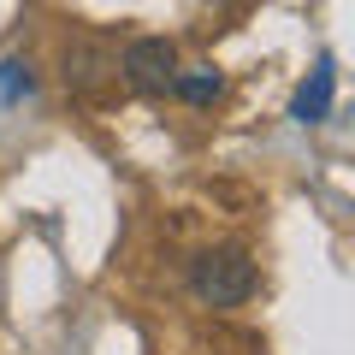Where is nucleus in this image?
<instances>
[{"instance_id":"f257e3e1","label":"nucleus","mask_w":355,"mask_h":355,"mask_svg":"<svg viewBox=\"0 0 355 355\" xmlns=\"http://www.w3.org/2000/svg\"><path fill=\"white\" fill-rule=\"evenodd\" d=\"M190 291L202 308H237L254 296V261L243 249H202L190 261Z\"/></svg>"},{"instance_id":"f03ea898","label":"nucleus","mask_w":355,"mask_h":355,"mask_svg":"<svg viewBox=\"0 0 355 355\" xmlns=\"http://www.w3.org/2000/svg\"><path fill=\"white\" fill-rule=\"evenodd\" d=\"M119 71L137 95H166L178 77V48L166 36H130L125 53H119Z\"/></svg>"},{"instance_id":"7ed1b4c3","label":"nucleus","mask_w":355,"mask_h":355,"mask_svg":"<svg viewBox=\"0 0 355 355\" xmlns=\"http://www.w3.org/2000/svg\"><path fill=\"white\" fill-rule=\"evenodd\" d=\"M331 95H338V71H331V60H320L314 71H308V83L296 89L291 119H296V125H320V119H331Z\"/></svg>"},{"instance_id":"20e7f679","label":"nucleus","mask_w":355,"mask_h":355,"mask_svg":"<svg viewBox=\"0 0 355 355\" xmlns=\"http://www.w3.org/2000/svg\"><path fill=\"white\" fill-rule=\"evenodd\" d=\"M172 95L190 101V107H214L219 95H225V71H219V65H178Z\"/></svg>"},{"instance_id":"39448f33","label":"nucleus","mask_w":355,"mask_h":355,"mask_svg":"<svg viewBox=\"0 0 355 355\" xmlns=\"http://www.w3.org/2000/svg\"><path fill=\"white\" fill-rule=\"evenodd\" d=\"M107 65H113V53H107V48H83V42L65 48V77H77V83H95Z\"/></svg>"},{"instance_id":"423d86ee","label":"nucleus","mask_w":355,"mask_h":355,"mask_svg":"<svg viewBox=\"0 0 355 355\" xmlns=\"http://www.w3.org/2000/svg\"><path fill=\"white\" fill-rule=\"evenodd\" d=\"M30 95H36L30 60H0V101H30Z\"/></svg>"}]
</instances>
